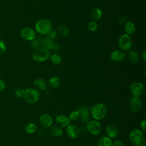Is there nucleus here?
Listing matches in <instances>:
<instances>
[{"label": "nucleus", "mask_w": 146, "mask_h": 146, "mask_svg": "<svg viewBox=\"0 0 146 146\" xmlns=\"http://www.w3.org/2000/svg\"><path fill=\"white\" fill-rule=\"evenodd\" d=\"M51 22L48 19H40L37 21L35 25V31L42 35H47L52 29Z\"/></svg>", "instance_id": "obj_1"}, {"label": "nucleus", "mask_w": 146, "mask_h": 146, "mask_svg": "<svg viewBox=\"0 0 146 146\" xmlns=\"http://www.w3.org/2000/svg\"><path fill=\"white\" fill-rule=\"evenodd\" d=\"M107 108L103 103H98L95 104L90 110V113L93 118L96 120L104 119L107 114Z\"/></svg>", "instance_id": "obj_2"}, {"label": "nucleus", "mask_w": 146, "mask_h": 146, "mask_svg": "<svg viewBox=\"0 0 146 146\" xmlns=\"http://www.w3.org/2000/svg\"><path fill=\"white\" fill-rule=\"evenodd\" d=\"M32 58L36 62H43L50 58L49 51L43 47L38 48L33 52Z\"/></svg>", "instance_id": "obj_3"}, {"label": "nucleus", "mask_w": 146, "mask_h": 146, "mask_svg": "<svg viewBox=\"0 0 146 146\" xmlns=\"http://www.w3.org/2000/svg\"><path fill=\"white\" fill-rule=\"evenodd\" d=\"M39 96V92L36 89L29 88L25 91L23 98L27 103L34 104L38 101Z\"/></svg>", "instance_id": "obj_4"}, {"label": "nucleus", "mask_w": 146, "mask_h": 146, "mask_svg": "<svg viewBox=\"0 0 146 146\" xmlns=\"http://www.w3.org/2000/svg\"><path fill=\"white\" fill-rule=\"evenodd\" d=\"M118 45L123 51L129 50L132 46V42L130 36L126 34H122L119 38Z\"/></svg>", "instance_id": "obj_5"}, {"label": "nucleus", "mask_w": 146, "mask_h": 146, "mask_svg": "<svg viewBox=\"0 0 146 146\" xmlns=\"http://www.w3.org/2000/svg\"><path fill=\"white\" fill-rule=\"evenodd\" d=\"M129 140L131 143L135 145L141 144L144 140L143 133L140 129H135L129 134Z\"/></svg>", "instance_id": "obj_6"}, {"label": "nucleus", "mask_w": 146, "mask_h": 146, "mask_svg": "<svg viewBox=\"0 0 146 146\" xmlns=\"http://www.w3.org/2000/svg\"><path fill=\"white\" fill-rule=\"evenodd\" d=\"M86 128L88 132L94 135H99L102 130L100 123L96 120L88 121L87 122Z\"/></svg>", "instance_id": "obj_7"}, {"label": "nucleus", "mask_w": 146, "mask_h": 146, "mask_svg": "<svg viewBox=\"0 0 146 146\" xmlns=\"http://www.w3.org/2000/svg\"><path fill=\"white\" fill-rule=\"evenodd\" d=\"M144 85L138 82L132 83L129 86V90L133 97H139L144 92Z\"/></svg>", "instance_id": "obj_8"}, {"label": "nucleus", "mask_w": 146, "mask_h": 146, "mask_svg": "<svg viewBox=\"0 0 146 146\" xmlns=\"http://www.w3.org/2000/svg\"><path fill=\"white\" fill-rule=\"evenodd\" d=\"M79 114V119L82 123H87L90 120V108L84 105L78 107V110Z\"/></svg>", "instance_id": "obj_9"}, {"label": "nucleus", "mask_w": 146, "mask_h": 146, "mask_svg": "<svg viewBox=\"0 0 146 146\" xmlns=\"http://www.w3.org/2000/svg\"><path fill=\"white\" fill-rule=\"evenodd\" d=\"M21 38L27 41H31L36 37L35 30L30 27L23 28L21 31Z\"/></svg>", "instance_id": "obj_10"}, {"label": "nucleus", "mask_w": 146, "mask_h": 146, "mask_svg": "<svg viewBox=\"0 0 146 146\" xmlns=\"http://www.w3.org/2000/svg\"><path fill=\"white\" fill-rule=\"evenodd\" d=\"M142 107V102L139 97H133L130 100V109L133 113L138 112Z\"/></svg>", "instance_id": "obj_11"}, {"label": "nucleus", "mask_w": 146, "mask_h": 146, "mask_svg": "<svg viewBox=\"0 0 146 146\" xmlns=\"http://www.w3.org/2000/svg\"><path fill=\"white\" fill-rule=\"evenodd\" d=\"M55 121L59 127L65 128L70 125V120L67 116L63 114H60L56 116Z\"/></svg>", "instance_id": "obj_12"}, {"label": "nucleus", "mask_w": 146, "mask_h": 146, "mask_svg": "<svg viewBox=\"0 0 146 146\" xmlns=\"http://www.w3.org/2000/svg\"><path fill=\"white\" fill-rule=\"evenodd\" d=\"M125 57V53L121 50H115L112 51L110 56L111 60L115 62H122Z\"/></svg>", "instance_id": "obj_13"}, {"label": "nucleus", "mask_w": 146, "mask_h": 146, "mask_svg": "<svg viewBox=\"0 0 146 146\" xmlns=\"http://www.w3.org/2000/svg\"><path fill=\"white\" fill-rule=\"evenodd\" d=\"M66 132L68 137L74 139L77 138L80 134L79 128L75 125H69L67 126Z\"/></svg>", "instance_id": "obj_14"}, {"label": "nucleus", "mask_w": 146, "mask_h": 146, "mask_svg": "<svg viewBox=\"0 0 146 146\" xmlns=\"http://www.w3.org/2000/svg\"><path fill=\"white\" fill-rule=\"evenodd\" d=\"M40 124L44 128H48L51 125L53 122L52 118L48 114H43L39 117Z\"/></svg>", "instance_id": "obj_15"}, {"label": "nucleus", "mask_w": 146, "mask_h": 146, "mask_svg": "<svg viewBox=\"0 0 146 146\" xmlns=\"http://www.w3.org/2000/svg\"><path fill=\"white\" fill-rule=\"evenodd\" d=\"M106 133L108 135V137L110 138H113L116 137L119 134V129L117 127L112 124H109L106 127Z\"/></svg>", "instance_id": "obj_16"}, {"label": "nucleus", "mask_w": 146, "mask_h": 146, "mask_svg": "<svg viewBox=\"0 0 146 146\" xmlns=\"http://www.w3.org/2000/svg\"><path fill=\"white\" fill-rule=\"evenodd\" d=\"M124 29L126 34L128 35H133L136 31L135 25L131 21L126 22V23L124 25Z\"/></svg>", "instance_id": "obj_17"}, {"label": "nucleus", "mask_w": 146, "mask_h": 146, "mask_svg": "<svg viewBox=\"0 0 146 146\" xmlns=\"http://www.w3.org/2000/svg\"><path fill=\"white\" fill-rule=\"evenodd\" d=\"M102 10L99 7H95L93 9L90 13V16L94 21L99 20L102 18Z\"/></svg>", "instance_id": "obj_18"}, {"label": "nucleus", "mask_w": 146, "mask_h": 146, "mask_svg": "<svg viewBox=\"0 0 146 146\" xmlns=\"http://www.w3.org/2000/svg\"><path fill=\"white\" fill-rule=\"evenodd\" d=\"M54 45V42L51 39L48 37L44 38L42 39V44H41V46H42V47L49 50L52 49Z\"/></svg>", "instance_id": "obj_19"}, {"label": "nucleus", "mask_w": 146, "mask_h": 146, "mask_svg": "<svg viewBox=\"0 0 146 146\" xmlns=\"http://www.w3.org/2000/svg\"><path fill=\"white\" fill-rule=\"evenodd\" d=\"M34 86L39 90H44L46 88V82L42 78H37L33 82Z\"/></svg>", "instance_id": "obj_20"}, {"label": "nucleus", "mask_w": 146, "mask_h": 146, "mask_svg": "<svg viewBox=\"0 0 146 146\" xmlns=\"http://www.w3.org/2000/svg\"><path fill=\"white\" fill-rule=\"evenodd\" d=\"M111 139L107 136H102L98 141V146H112Z\"/></svg>", "instance_id": "obj_21"}, {"label": "nucleus", "mask_w": 146, "mask_h": 146, "mask_svg": "<svg viewBox=\"0 0 146 146\" xmlns=\"http://www.w3.org/2000/svg\"><path fill=\"white\" fill-rule=\"evenodd\" d=\"M60 83V79L58 76H53L48 81V86L52 88H58Z\"/></svg>", "instance_id": "obj_22"}, {"label": "nucleus", "mask_w": 146, "mask_h": 146, "mask_svg": "<svg viewBox=\"0 0 146 146\" xmlns=\"http://www.w3.org/2000/svg\"><path fill=\"white\" fill-rule=\"evenodd\" d=\"M129 60L133 64L137 63L139 60V55L136 51H131L128 53Z\"/></svg>", "instance_id": "obj_23"}, {"label": "nucleus", "mask_w": 146, "mask_h": 146, "mask_svg": "<svg viewBox=\"0 0 146 146\" xmlns=\"http://www.w3.org/2000/svg\"><path fill=\"white\" fill-rule=\"evenodd\" d=\"M57 33L62 37H66L69 35L70 31L66 26L62 25L58 27Z\"/></svg>", "instance_id": "obj_24"}, {"label": "nucleus", "mask_w": 146, "mask_h": 146, "mask_svg": "<svg viewBox=\"0 0 146 146\" xmlns=\"http://www.w3.org/2000/svg\"><path fill=\"white\" fill-rule=\"evenodd\" d=\"M50 133L52 136L54 137H58L62 136L63 131L61 129V128H60L59 127L54 126L50 129Z\"/></svg>", "instance_id": "obj_25"}, {"label": "nucleus", "mask_w": 146, "mask_h": 146, "mask_svg": "<svg viewBox=\"0 0 146 146\" xmlns=\"http://www.w3.org/2000/svg\"><path fill=\"white\" fill-rule=\"evenodd\" d=\"M42 38L40 37H35L33 40L31 41L30 46L34 49L38 48L42 44Z\"/></svg>", "instance_id": "obj_26"}, {"label": "nucleus", "mask_w": 146, "mask_h": 146, "mask_svg": "<svg viewBox=\"0 0 146 146\" xmlns=\"http://www.w3.org/2000/svg\"><path fill=\"white\" fill-rule=\"evenodd\" d=\"M50 60L54 65H58L62 62L61 56L57 54H54L50 56Z\"/></svg>", "instance_id": "obj_27"}, {"label": "nucleus", "mask_w": 146, "mask_h": 146, "mask_svg": "<svg viewBox=\"0 0 146 146\" xmlns=\"http://www.w3.org/2000/svg\"><path fill=\"white\" fill-rule=\"evenodd\" d=\"M36 130V126L35 124L30 123L28 124L25 127V131L27 133L32 134L34 133Z\"/></svg>", "instance_id": "obj_28"}, {"label": "nucleus", "mask_w": 146, "mask_h": 146, "mask_svg": "<svg viewBox=\"0 0 146 146\" xmlns=\"http://www.w3.org/2000/svg\"><path fill=\"white\" fill-rule=\"evenodd\" d=\"M98 23L96 22V21H90L87 25L88 29L91 32L96 31L98 29Z\"/></svg>", "instance_id": "obj_29"}, {"label": "nucleus", "mask_w": 146, "mask_h": 146, "mask_svg": "<svg viewBox=\"0 0 146 146\" xmlns=\"http://www.w3.org/2000/svg\"><path fill=\"white\" fill-rule=\"evenodd\" d=\"M69 119L72 121H76L79 119V114L78 111H73L69 115Z\"/></svg>", "instance_id": "obj_30"}, {"label": "nucleus", "mask_w": 146, "mask_h": 146, "mask_svg": "<svg viewBox=\"0 0 146 146\" xmlns=\"http://www.w3.org/2000/svg\"><path fill=\"white\" fill-rule=\"evenodd\" d=\"M25 90L23 88H17L15 91V95L18 98H22L23 97L24 94H25Z\"/></svg>", "instance_id": "obj_31"}, {"label": "nucleus", "mask_w": 146, "mask_h": 146, "mask_svg": "<svg viewBox=\"0 0 146 146\" xmlns=\"http://www.w3.org/2000/svg\"><path fill=\"white\" fill-rule=\"evenodd\" d=\"M57 36H58L57 32L52 30L47 34V37L51 39L52 40L56 39L57 38Z\"/></svg>", "instance_id": "obj_32"}, {"label": "nucleus", "mask_w": 146, "mask_h": 146, "mask_svg": "<svg viewBox=\"0 0 146 146\" xmlns=\"http://www.w3.org/2000/svg\"><path fill=\"white\" fill-rule=\"evenodd\" d=\"M6 50V45L5 43L2 41L0 40V55L3 54Z\"/></svg>", "instance_id": "obj_33"}, {"label": "nucleus", "mask_w": 146, "mask_h": 146, "mask_svg": "<svg viewBox=\"0 0 146 146\" xmlns=\"http://www.w3.org/2000/svg\"><path fill=\"white\" fill-rule=\"evenodd\" d=\"M112 146H124V144L120 140H115L112 144Z\"/></svg>", "instance_id": "obj_34"}, {"label": "nucleus", "mask_w": 146, "mask_h": 146, "mask_svg": "<svg viewBox=\"0 0 146 146\" xmlns=\"http://www.w3.org/2000/svg\"><path fill=\"white\" fill-rule=\"evenodd\" d=\"M126 21H127V19L125 17H121L119 18V19L117 21V23L120 25H123V24L126 23Z\"/></svg>", "instance_id": "obj_35"}, {"label": "nucleus", "mask_w": 146, "mask_h": 146, "mask_svg": "<svg viewBox=\"0 0 146 146\" xmlns=\"http://www.w3.org/2000/svg\"><path fill=\"white\" fill-rule=\"evenodd\" d=\"M6 88V84L3 80L0 79V92L3 91Z\"/></svg>", "instance_id": "obj_36"}, {"label": "nucleus", "mask_w": 146, "mask_h": 146, "mask_svg": "<svg viewBox=\"0 0 146 146\" xmlns=\"http://www.w3.org/2000/svg\"><path fill=\"white\" fill-rule=\"evenodd\" d=\"M79 133H85L86 132V131H87V129L86 128V127L84 126H81L79 128Z\"/></svg>", "instance_id": "obj_37"}, {"label": "nucleus", "mask_w": 146, "mask_h": 146, "mask_svg": "<svg viewBox=\"0 0 146 146\" xmlns=\"http://www.w3.org/2000/svg\"><path fill=\"white\" fill-rule=\"evenodd\" d=\"M145 125H146V120L144 119L140 123V127L143 131H145Z\"/></svg>", "instance_id": "obj_38"}, {"label": "nucleus", "mask_w": 146, "mask_h": 146, "mask_svg": "<svg viewBox=\"0 0 146 146\" xmlns=\"http://www.w3.org/2000/svg\"><path fill=\"white\" fill-rule=\"evenodd\" d=\"M145 54H146V51L144 50V51H143V54H142V58H143L144 61H145V60H146V55H145Z\"/></svg>", "instance_id": "obj_39"}, {"label": "nucleus", "mask_w": 146, "mask_h": 146, "mask_svg": "<svg viewBox=\"0 0 146 146\" xmlns=\"http://www.w3.org/2000/svg\"><path fill=\"white\" fill-rule=\"evenodd\" d=\"M135 146H145L144 144H139V145H135Z\"/></svg>", "instance_id": "obj_40"}, {"label": "nucleus", "mask_w": 146, "mask_h": 146, "mask_svg": "<svg viewBox=\"0 0 146 146\" xmlns=\"http://www.w3.org/2000/svg\"><path fill=\"white\" fill-rule=\"evenodd\" d=\"M99 1H102V0H99Z\"/></svg>", "instance_id": "obj_41"}]
</instances>
